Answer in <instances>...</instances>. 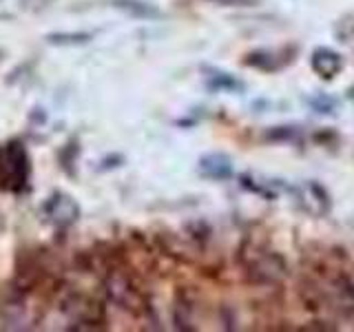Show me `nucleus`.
I'll return each mask as SVG.
<instances>
[{"label":"nucleus","instance_id":"nucleus-6","mask_svg":"<svg viewBox=\"0 0 354 332\" xmlns=\"http://www.w3.org/2000/svg\"><path fill=\"white\" fill-rule=\"evenodd\" d=\"M248 273L257 275L259 282H279L286 277V266L281 261L279 255H272V252H261V259L259 255L254 257V261H248Z\"/></svg>","mask_w":354,"mask_h":332},{"label":"nucleus","instance_id":"nucleus-7","mask_svg":"<svg viewBox=\"0 0 354 332\" xmlns=\"http://www.w3.org/2000/svg\"><path fill=\"white\" fill-rule=\"evenodd\" d=\"M197 169H199V175H204L206 180L221 182V180H228V177H232V162L224 153L204 155V158L199 160Z\"/></svg>","mask_w":354,"mask_h":332},{"label":"nucleus","instance_id":"nucleus-9","mask_svg":"<svg viewBox=\"0 0 354 332\" xmlns=\"http://www.w3.org/2000/svg\"><path fill=\"white\" fill-rule=\"evenodd\" d=\"M111 5L138 20H153L162 16V11L155 5L147 3V0H111Z\"/></svg>","mask_w":354,"mask_h":332},{"label":"nucleus","instance_id":"nucleus-5","mask_svg":"<svg viewBox=\"0 0 354 332\" xmlns=\"http://www.w3.org/2000/svg\"><path fill=\"white\" fill-rule=\"evenodd\" d=\"M343 64H346L343 62V55L335 49H330V47L315 49L313 58H310V66H313V71L324 82L335 80V77L343 71Z\"/></svg>","mask_w":354,"mask_h":332},{"label":"nucleus","instance_id":"nucleus-11","mask_svg":"<svg viewBox=\"0 0 354 332\" xmlns=\"http://www.w3.org/2000/svg\"><path fill=\"white\" fill-rule=\"evenodd\" d=\"M208 86L210 89H226V91H232V89H241V84L232 77L230 73H213L208 75Z\"/></svg>","mask_w":354,"mask_h":332},{"label":"nucleus","instance_id":"nucleus-4","mask_svg":"<svg viewBox=\"0 0 354 332\" xmlns=\"http://www.w3.org/2000/svg\"><path fill=\"white\" fill-rule=\"evenodd\" d=\"M42 215H44V221H49L53 228L64 230L80 219V206H77V202L71 195L58 191L44 199Z\"/></svg>","mask_w":354,"mask_h":332},{"label":"nucleus","instance_id":"nucleus-2","mask_svg":"<svg viewBox=\"0 0 354 332\" xmlns=\"http://www.w3.org/2000/svg\"><path fill=\"white\" fill-rule=\"evenodd\" d=\"M104 293L106 297L113 302L115 306H120L122 310H127V313H133V315H144L147 313V297L142 295V290L138 288V284L133 282V277L118 268V266H111L106 268V275H104Z\"/></svg>","mask_w":354,"mask_h":332},{"label":"nucleus","instance_id":"nucleus-10","mask_svg":"<svg viewBox=\"0 0 354 332\" xmlns=\"http://www.w3.org/2000/svg\"><path fill=\"white\" fill-rule=\"evenodd\" d=\"M93 40V33L88 31H58V33H49L47 42L49 44H58V47H75V44H86Z\"/></svg>","mask_w":354,"mask_h":332},{"label":"nucleus","instance_id":"nucleus-3","mask_svg":"<svg viewBox=\"0 0 354 332\" xmlns=\"http://www.w3.org/2000/svg\"><path fill=\"white\" fill-rule=\"evenodd\" d=\"M60 310L64 317L75 324V328H88L93 330L97 324H104V308L100 302H95L93 297L82 295V293H69L62 302Z\"/></svg>","mask_w":354,"mask_h":332},{"label":"nucleus","instance_id":"nucleus-1","mask_svg":"<svg viewBox=\"0 0 354 332\" xmlns=\"http://www.w3.org/2000/svg\"><path fill=\"white\" fill-rule=\"evenodd\" d=\"M31 164L25 144L18 140L0 147V191L22 193L29 184Z\"/></svg>","mask_w":354,"mask_h":332},{"label":"nucleus","instance_id":"nucleus-8","mask_svg":"<svg viewBox=\"0 0 354 332\" xmlns=\"http://www.w3.org/2000/svg\"><path fill=\"white\" fill-rule=\"evenodd\" d=\"M292 53L283 55V58H290ZM281 53L279 51H272V49H259V51H252L246 55V64L252 66V69H261V71H277V69H283L288 64V60H279Z\"/></svg>","mask_w":354,"mask_h":332}]
</instances>
